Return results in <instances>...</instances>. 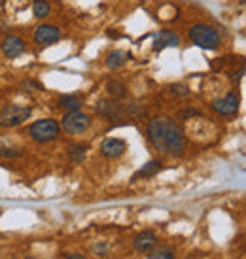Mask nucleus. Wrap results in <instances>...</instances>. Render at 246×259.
<instances>
[{"label":"nucleus","instance_id":"nucleus-1","mask_svg":"<svg viewBox=\"0 0 246 259\" xmlns=\"http://www.w3.org/2000/svg\"><path fill=\"white\" fill-rule=\"evenodd\" d=\"M189 40L203 50H216L220 46L218 30L210 25H204V23H197L189 29Z\"/></svg>","mask_w":246,"mask_h":259},{"label":"nucleus","instance_id":"nucleus-2","mask_svg":"<svg viewBox=\"0 0 246 259\" xmlns=\"http://www.w3.org/2000/svg\"><path fill=\"white\" fill-rule=\"evenodd\" d=\"M163 151H167L173 157H180L186 151V137H184L180 127L173 121L167 127L165 138H163Z\"/></svg>","mask_w":246,"mask_h":259},{"label":"nucleus","instance_id":"nucleus-3","mask_svg":"<svg viewBox=\"0 0 246 259\" xmlns=\"http://www.w3.org/2000/svg\"><path fill=\"white\" fill-rule=\"evenodd\" d=\"M32 114L30 106H23V104H8L4 108H0V127H17L25 123Z\"/></svg>","mask_w":246,"mask_h":259},{"label":"nucleus","instance_id":"nucleus-4","mask_svg":"<svg viewBox=\"0 0 246 259\" xmlns=\"http://www.w3.org/2000/svg\"><path fill=\"white\" fill-rule=\"evenodd\" d=\"M59 131H61V125L55 119H40V121H34L30 125L29 135L32 137V140L36 142H51L59 137Z\"/></svg>","mask_w":246,"mask_h":259},{"label":"nucleus","instance_id":"nucleus-5","mask_svg":"<svg viewBox=\"0 0 246 259\" xmlns=\"http://www.w3.org/2000/svg\"><path fill=\"white\" fill-rule=\"evenodd\" d=\"M61 125L68 135H81L91 127V117L80 110H74V112H66L63 115Z\"/></svg>","mask_w":246,"mask_h":259},{"label":"nucleus","instance_id":"nucleus-6","mask_svg":"<svg viewBox=\"0 0 246 259\" xmlns=\"http://www.w3.org/2000/svg\"><path fill=\"white\" fill-rule=\"evenodd\" d=\"M169 123H171L169 117H152V119L148 121V129H146L148 140H150V144H152L155 150L163 151V138H165Z\"/></svg>","mask_w":246,"mask_h":259},{"label":"nucleus","instance_id":"nucleus-7","mask_svg":"<svg viewBox=\"0 0 246 259\" xmlns=\"http://www.w3.org/2000/svg\"><path fill=\"white\" fill-rule=\"evenodd\" d=\"M210 108L220 115H235L239 112V95L235 91H229L224 97L210 102Z\"/></svg>","mask_w":246,"mask_h":259},{"label":"nucleus","instance_id":"nucleus-8","mask_svg":"<svg viewBox=\"0 0 246 259\" xmlns=\"http://www.w3.org/2000/svg\"><path fill=\"white\" fill-rule=\"evenodd\" d=\"M97 112L108 119H121L127 108L117 104V101H114V99H101L97 102Z\"/></svg>","mask_w":246,"mask_h":259},{"label":"nucleus","instance_id":"nucleus-9","mask_svg":"<svg viewBox=\"0 0 246 259\" xmlns=\"http://www.w3.org/2000/svg\"><path fill=\"white\" fill-rule=\"evenodd\" d=\"M61 38V30L55 25H40L36 30H34V42L38 46H50V44H55Z\"/></svg>","mask_w":246,"mask_h":259},{"label":"nucleus","instance_id":"nucleus-10","mask_svg":"<svg viewBox=\"0 0 246 259\" xmlns=\"http://www.w3.org/2000/svg\"><path fill=\"white\" fill-rule=\"evenodd\" d=\"M125 150H127V144H125V140H121V138H106L101 146V153L108 159L121 157Z\"/></svg>","mask_w":246,"mask_h":259},{"label":"nucleus","instance_id":"nucleus-11","mask_svg":"<svg viewBox=\"0 0 246 259\" xmlns=\"http://www.w3.org/2000/svg\"><path fill=\"white\" fill-rule=\"evenodd\" d=\"M155 246H157V235L150 229L138 233L137 237H135V240H133V248L137 252H150Z\"/></svg>","mask_w":246,"mask_h":259},{"label":"nucleus","instance_id":"nucleus-12","mask_svg":"<svg viewBox=\"0 0 246 259\" xmlns=\"http://www.w3.org/2000/svg\"><path fill=\"white\" fill-rule=\"evenodd\" d=\"M0 50L4 51V55L10 59L19 57L23 51H25V42H23L19 36H6L2 42H0Z\"/></svg>","mask_w":246,"mask_h":259},{"label":"nucleus","instance_id":"nucleus-13","mask_svg":"<svg viewBox=\"0 0 246 259\" xmlns=\"http://www.w3.org/2000/svg\"><path fill=\"white\" fill-rule=\"evenodd\" d=\"M178 44H180V40H178V36L174 32H171V30H161L159 38L153 42V50L159 51L163 48H176Z\"/></svg>","mask_w":246,"mask_h":259},{"label":"nucleus","instance_id":"nucleus-14","mask_svg":"<svg viewBox=\"0 0 246 259\" xmlns=\"http://www.w3.org/2000/svg\"><path fill=\"white\" fill-rule=\"evenodd\" d=\"M57 104H59V108L66 110V112H74V110L81 108V99L78 95H61Z\"/></svg>","mask_w":246,"mask_h":259},{"label":"nucleus","instance_id":"nucleus-15","mask_svg":"<svg viewBox=\"0 0 246 259\" xmlns=\"http://www.w3.org/2000/svg\"><path fill=\"white\" fill-rule=\"evenodd\" d=\"M163 168V163L161 161H157V159H152L150 163H146L140 170H138L137 174H135V178H148V176H153V174H157Z\"/></svg>","mask_w":246,"mask_h":259},{"label":"nucleus","instance_id":"nucleus-16","mask_svg":"<svg viewBox=\"0 0 246 259\" xmlns=\"http://www.w3.org/2000/svg\"><path fill=\"white\" fill-rule=\"evenodd\" d=\"M106 91H108L110 99H114V101H119L123 99L125 95H127V87L123 85L121 81H116V79H112L106 83Z\"/></svg>","mask_w":246,"mask_h":259},{"label":"nucleus","instance_id":"nucleus-17","mask_svg":"<svg viewBox=\"0 0 246 259\" xmlns=\"http://www.w3.org/2000/svg\"><path fill=\"white\" fill-rule=\"evenodd\" d=\"M127 61V55L123 53V51H112L106 55V66H108L110 70H116V68H121L123 63Z\"/></svg>","mask_w":246,"mask_h":259},{"label":"nucleus","instance_id":"nucleus-18","mask_svg":"<svg viewBox=\"0 0 246 259\" xmlns=\"http://www.w3.org/2000/svg\"><path fill=\"white\" fill-rule=\"evenodd\" d=\"M87 150H89V146L80 142V144H74L68 148V157L72 159L74 163H81L87 155Z\"/></svg>","mask_w":246,"mask_h":259},{"label":"nucleus","instance_id":"nucleus-19","mask_svg":"<svg viewBox=\"0 0 246 259\" xmlns=\"http://www.w3.org/2000/svg\"><path fill=\"white\" fill-rule=\"evenodd\" d=\"M51 12V6L46 2V0H34V4H32V14H34V17H48Z\"/></svg>","mask_w":246,"mask_h":259},{"label":"nucleus","instance_id":"nucleus-20","mask_svg":"<svg viewBox=\"0 0 246 259\" xmlns=\"http://www.w3.org/2000/svg\"><path fill=\"white\" fill-rule=\"evenodd\" d=\"M150 259H174V252L171 248H159L150 253Z\"/></svg>","mask_w":246,"mask_h":259},{"label":"nucleus","instance_id":"nucleus-21","mask_svg":"<svg viewBox=\"0 0 246 259\" xmlns=\"http://www.w3.org/2000/svg\"><path fill=\"white\" fill-rule=\"evenodd\" d=\"M169 91H171L174 97H189V87L182 85V83H178V85H171L169 87Z\"/></svg>","mask_w":246,"mask_h":259},{"label":"nucleus","instance_id":"nucleus-22","mask_svg":"<svg viewBox=\"0 0 246 259\" xmlns=\"http://www.w3.org/2000/svg\"><path fill=\"white\" fill-rule=\"evenodd\" d=\"M0 157H10V159H14V157H21V151H17V150H10V148H0Z\"/></svg>","mask_w":246,"mask_h":259},{"label":"nucleus","instance_id":"nucleus-23","mask_svg":"<svg viewBox=\"0 0 246 259\" xmlns=\"http://www.w3.org/2000/svg\"><path fill=\"white\" fill-rule=\"evenodd\" d=\"M108 244H106V242H99V244H95L93 246V252L97 253V255H106V253H108Z\"/></svg>","mask_w":246,"mask_h":259},{"label":"nucleus","instance_id":"nucleus-24","mask_svg":"<svg viewBox=\"0 0 246 259\" xmlns=\"http://www.w3.org/2000/svg\"><path fill=\"white\" fill-rule=\"evenodd\" d=\"M193 115H197V117H199V115H201V112H199V110H184V112H182V117H193Z\"/></svg>","mask_w":246,"mask_h":259},{"label":"nucleus","instance_id":"nucleus-25","mask_svg":"<svg viewBox=\"0 0 246 259\" xmlns=\"http://www.w3.org/2000/svg\"><path fill=\"white\" fill-rule=\"evenodd\" d=\"M63 257L65 259H84V255H80V253H65Z\"/></svg>","mask_w":246,"mask_h":259}]
</instances>
